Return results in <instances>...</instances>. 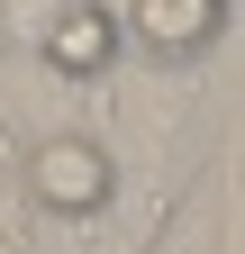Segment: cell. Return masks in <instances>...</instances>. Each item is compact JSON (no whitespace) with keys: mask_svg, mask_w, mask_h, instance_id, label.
Listing matches in <instances>:
<instances>
[{"mask_svg":"<svg viewBox=\"0 0 245 254\" xmlns=\"http://www.w3.org/2000/svg\"><path fill=\"white\" fill-rule=\"evenodd\" d=\"M118 190H127V154L109 136H91V127H46V136L18 154V200L37 218H55V227L109 218Z\"/></svg>","mask_w":245,"mask_h":254,"instance_id":"1","label":"cell"},{"mask_svg":"<svg viewBox=\"0 0 245 254\" xmlns=\"http://www.w3.org/2000/svg\"><path fill=\"white\" fill-rule=\"evenodd\" d=\"M118 18H127V46L155 73H182L227 37V0H118Z\"/></svg>","mask_w":245,"mask_h":254,"instance_id":"2","label":"cell"},{"mask_svg":"<svg viewBox=\"0 0 245 254\" xmlns=\"http://www.w3.org/2000/svg\"><path fill=\"white\" fill-rule=\"evenodd\" d=\"M118 46H127L118 0H64V9H55V27H46L27 55H37L55 82H109V73H118Z\"/></svg>","mask_w":245,"mask_h":254,"instance_id":"3","label":"cell"},{"mask_svg":"<svg viewBox=\"0 0 245 254\" xmlns=\"http://www.w3.org/2000/svg\"><path fill=\"white\" fill-rule=\"evenodd\" d=\"M155 254H227V190H218V173H200V182L173 200Z\"/></svg>","mask_w":245,"mask_h":254,"instance_id":"4","label":"cell"},{"mask_svg":"<svg viewBox=\"0 0 245 254\" xmlns=\"http://www.w3.org/2000/svg\"><path fill=\"white\" fill-rule=\"evenodd\" d=\"M218 190H227V254H245V136L227 145V164H218Z\"/></svg>","mask_w":245,"mask_h":254,"instance_id":"5","label":"cell"},{"mask_svg":"<svg viewBox=\"0 0 245 254\" xmlns=\"http://www.w3.org/2000/svg\"><path fill=\"white\" fill-rule=\"evenodd\" d=\"M0 254H37V236H27V209L0 200Z\"/></svg>","mask_w":245,"mask_h":254,"instance_id":"6","label":"cell"},{"mask_svg":"<svg viewBox=\"0 0 245 254\" xmlns=\"http://www.w3.org/2000/svg\"><path fill=\"white\" fill-rule=\"evenodd\" d=\"M0 27H9V9H0Z\"/></svg>","mask_w":245,"mask_h":254,"instance_id":"7","label":"cell"}]
</instances>
